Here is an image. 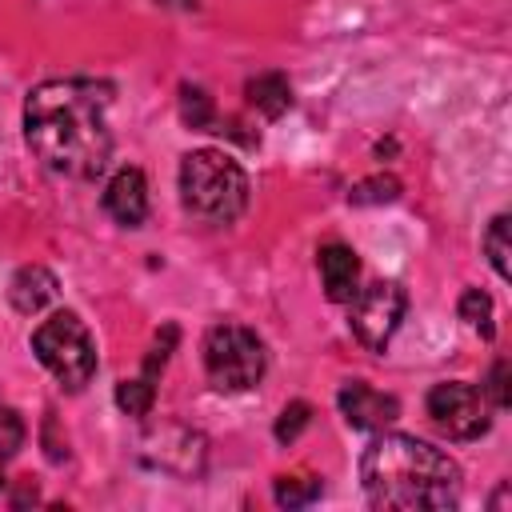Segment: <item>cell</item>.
Here are the masks:
<instances>
[{
  "mask_svg": "<svg viewBox=\"0 0 512 512\" xmlns=\"http://www.w3.org/2000/svg\"><path fill=\"white\" fill-rule=\"evenodd\" d=\"M108 108L112 88L104 80H44L24 100V140L48 172L92 180L112 156Z\"/></svg>",
  "mask_w": 512,
  "mask_h": 512,
  "instance_id": "cell-1",
  "label": "cell"
},
{
  "mask_svg": "<svg viewBox=\"0 0 512 512\" xmlns=\"http://www.w3.org/2000/svg\"><path fill=\"white\" fill-rule=\"evenodd\" d=\"M360 484L372 508L444 512L460 504V464L428 440L384 432L360 452Z\"/></svg>",
  "mask_w": 512,
  "mask_h": 512,
  "instance_id": "cell-2",
  "label": "cell"
},
{
  "mask_svg": "<svg viewBox=\"0 0 512 512\" xmlns=\"http://www.w3.org/2000/svg\"><path fill=\"white\" fill-rule=\"evenodd\" d=\"M180 204L204 224H232L248 208V172L220 148H196L180 160Z\"/></svg>",
  "mask_w": 512,
  "mask_h": 512,
  "instance_id": "cell-3",
  "label": "cell"
},
{
  "mask_svg": "<svg viewBox=\"0 0 512 512\" xmlns=\"http://www.w3.org/2000/svg\"><path fill=\"white\" fill-rule=\"evenodd\" d=\"M32 352L68 392H80L96 376V340L72 308L40 320V328L32 332Z\"/></svg>",
  "mask_w": 512,
  "mask_h": 512,
  "instance_id": "cell-4",
  "label": "cell"
},
{
  "mask_svg": "<svg viewBox=\"0 0 512 512\" xmlns=\"http://www.w3.org/2000/svg\"><path fill=\"white\" fill-rule=\"evenodd\" d=\"M204 372H208V384L216 392H248L264 380V368H268V352H264V340L244 328V324H212L204 332Z\"/></svg>",
  "mask_w": 512,
  "mask_h": 512,
  "instance_id": "cell-5",
  "label": "cell"
},
{
  "mask_svg": "<svg viewBox=\"0 0 512 512\" xmlns=\"http://www.w3.org/2000/svg\"><path fill=\"white\" fill-rule=\"evenodd\" d=\"M408 312V292L396 280H372L348 300V328L368 352H384Z\"/></svg>",
  "mask_w": 512,
  "mask_h": 512,
  "instance_id": "cell-6",
  "label": "cell"
},
{
  "mask_svg": "<svg viewBox=\"0 0 512 512\" xmlns=\"http://www.w3.org/2000/svg\"><path fill=\"white\" fill-rule=\"evenodd\" d=\"M428 420L448 440H476L492 424V404L476 384L444 380V384H436L428 392Z\"/></svg>",
  "mask_w": 512,
  "mask_h": 512,
  "instance_id": "cell-7",
  "label": "cell"
},
{
  "mask_svg": "<svg viewBox=\"0 0 512 512\" xmlns=\"http://www.w3.org/2000/svg\"><path fill=\"white\" fill-rule=\"evenodd\" d=\"M336 404H340V416L360 432H380L400 416V400L380 392V388H372V384H364V380L340 384Z\"/></svg>",
  "mask_w": 512,
  "mask_h": 512,
  "instance_id": "cell-8",
  "label": "cell"
},
{
  "mask_svg": "<svg viewBox=\"0 0 512 512\" xmlns=\"http://www.w3.org/2000/svg\"><path fill=\"white\" fill-rule=\"evenodd\" d=\"M104 212L124 228L144 224V216H148V180H144L140 168H120L104 184Z\"/></svg>",
  "mask_w": 512,
  "mask_h": 512,
  "instance_id": "cell-9",
  "label": "cell"
},
{
  "mask_svg": "<svg viewBox=\"0 0 512 512\" xmlns=\"http://www.w3.org/2000/svg\"><path fill=\"white\" fill-rule=\"evenodd\" d=\"M316 268H320V284H324V296L332 304H348L360 288V260L348 244L332 240L316 252Z\"/></svg>",
  "mask_w": 512,
  "mask_h": 512,
  "instance_id": "cell-10",
  "label": "cell"
},
{
  "mask_svg": "<svg viewBox=\"0 0 512 512\" xmlns=\"http://www.w3.org/2000/svg\"><path fill=\"white\" fill-rule=\"evenodd\" d=\"M56 292H60V280H56L44 264H24V268L12 276V284H8V300H12V308H16L20 316L44 312V308L56 300Z\"/></svg>",
  "mask_w": 512,
  "mask_h": 512,
  "instance_id": "cell-11",
  "label": "cell"
},
{
  "mask_svg": "<svg viewBox=\"0 0 512 512\" xmlns=\"http://www.w3.org/2000/svg\"><path fill=\"white\" fill-rule=\"evenodd\" d=\"M244 96H248V104H252L264 120H280V116L292 108V84H288V76H280V72H260V76H252V80L244 84Z\"/></svg>",
  "mask_w": 512,
  "mask_h": 512,
  "instance_id": "cell-12",
  "label": "cell"
},
{
  "mask_svg": "<svg viewBox=\"0 0 512 512\" xmlns=\"http://www.w3.org/2000/svg\"><path fill=\"white\" fill-rule=\"evenodd\" d=\"M320 492H324L320 476H308V472L280 476V480H276V488H272V496H276V504H280V508H308L312 500H320Z\"/></svg>",
  "mask_w": 512,
  "mask_h": 512,
  "instance_id": "cell-13",
  "label": "cell"
},
{
  "mask_svg": "<svg viewBox=\"0 0 512 512\" xmlns=\"http://www.w3.org/2000/svg\"><path fill=\"white\" fill-rule=\"evenodd\" d=\"M180 120L188 128H196V132H212L216 128V104H212V96L204 88L184 84L180 88Z\"/></svg>",
  "mask_w": 512,
  "mask_h": 512,
  "instance_id": "cell-14",
  "label": "cell"
},
{
  "mask_svg": "<svg viewBox=\"0 0 512 512\" xmlns=\"http://www.w3.org/2000/svg\"><path fill=\"white\" fill-rule=\"evenodd\" d=\"M116 404H120V412H128V416H148L152 412V404H156V380L152 376H132V380H120L116 384Z\"/></svg>",
  "mask_w": 512,
  "mask_h": 512,
  "instance_id": "cell-15",
  "label": "cell"
},
{
  "mask_svg": "<svg viewBox=\"0 0 512 512\" xmlns=\"http://www.w3.org/2000/svg\"><path fill=\"white\" fill-rule=\"evenodd\" d=\"M396 196H400V180L392 172H376V176H364V180L352 184L348 204H356V208H364V204H392Z\"/></svg>",
  "mask_w": 512,
  "mask_h": 512,
  "instance_id": "cell-16",
  "label": "cell"
},
{
  "mask_svg": "<svg viewBox=\"0 0 512 512\" xmlns=\"http://www.w3.org/2000/svg\"><path fill=\"white\" fill-rule=\"evenodd\" d=\"M456 312H460V320H464L472 332H480L484 340H492V336H496V324H492V296H488V292L468 288V292L460 296Z\"/></svg>",
  "mask_w": 512,
  "mask_h": 512,
  "instance_id": "cell-17",
  "label": "cell"
},
{
  "mask_svg": "<svg viewBox=\"0 0 512 512\" xmlns=\"http://www.w3.org/2000/svg\"><path fill=\"white\" fill-rule=\"evenodd\" d=\"M484 252H488V260H492L496 276L508 280V276H512V268H508L512 248H508V216H504V212L492 216V224H488V232H484Z\"/></svg>",
  "mask_w": 512,
  "mask_h": 512,
  "instance_id": "cell-18",
  "label": "cell"
},
{
  "mask_svg": "<svg viewBox=\"0 0 512 512\" xmlns=\"http://www.w3.org/2000/svg\"><path fill=\"white\" fill-rule=\"evenodd\" d=\"M308 424H312V404H308V400H292V404H284L280 416H276V440H280V444H292Z\"/></svg>",
  "mask_w": 512,
  "mask_h": 512,
  "instance_id": "cell-19",
  "label": "cell"
},
{
  "mask_svg": "<svg viewBox=\"0 0 512 512\" xmlns=\"http://www.w3.org/2000/svg\"><path fill=\"white\" fill-rule=\"evenodd\" d=\"M512 368H508V360H496L492 368H488V380L480 384V392L488 396V404L492 408H508L512 404Z\"/></svg>",
  "mask_w": 512,
  "mask_h": 512,
  "instance_id": "cell-20",
  "label": "cell"
},
{
  "mask_svg": "<svg viewBox=\"0 0 512 512\" xmlns=\"http://www.w3.org/2000/svg\"><path fill=\"white\" fill-rule=\"evenodd\" d=\"M20 444H24V420L12 404H0V460L16 456Z\"/></svg>",
  "mask_w": 512,
  "mask_h": 512,
  "instance_id": "cell-21",
  "label": "cell"
},
{
  "mask_svg": "<svg viewBox=\"0 0 512 512\" xmlns=\"http://www.w3.org/2000/svg\"><path fill=\"white\" fill-rule=\"evenodd\" d=\"M0 484H4V476H0Z\"/></svg>",
  "mask_w": 512,
  "mask_h": 512,
  "instance_id": "cell-22",
  "label": "cell"
}]
</instances>
